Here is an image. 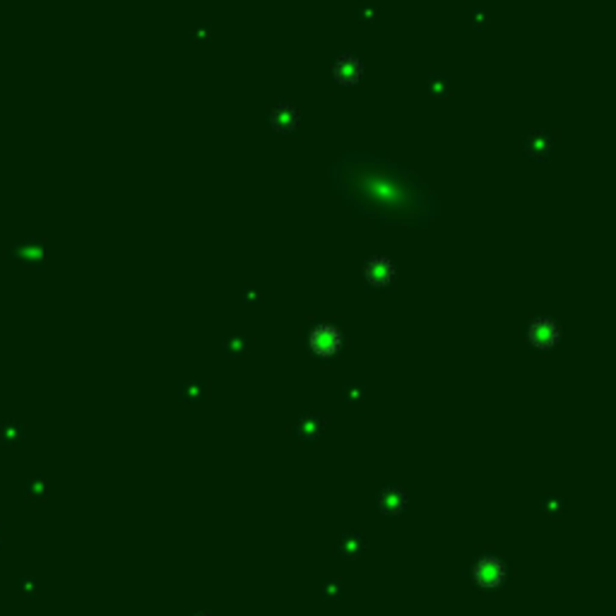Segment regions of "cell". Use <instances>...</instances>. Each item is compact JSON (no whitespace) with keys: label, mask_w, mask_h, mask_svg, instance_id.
Wrapping results in <instances>:
<instances>
[{"label":"cell","mask_w":616,"mask_h":616,"mask_svg":"<svg viewBox=\"0 0 616 616\" xmlns=\"http://www.w3.org/2000/svg\"><path fill=\"white\" fill-rule=\"evenodd\" d=\"M356 188L359 195L354 200H371L366 212L371 215L373 205L383 210V217H407L414 207V186H407L400 176L392 174L390 167H385V174L380 169H373L368 176H356Z\"/></svg>","instance_id":"6da1fadb"},{"label":"cell","mask_w":616,"mask_h":616,"mask_svg":"<svg viewBox=\"0 0 616 616\" xmlns=\"http://www.w3.org/2000/svg\"><path fill=\"white\" fill-rule=\"evenodd\" d=\"M344 344V335L332 322H318L308 332V349L320 359H332Z\"/></svg>","instance_id":"7a4b0ae2"},{"label":"cell","mask_w":616,"mask_h":616,"mask_svg":"<svg viewBox=\"0 0 616 616\" xmlns=\"http://www.w3.org/2000/svg\"><path fill=\"white\" fill-rule=\"evenodd\" d=\"M527 339L535 349H554L561 339V325L549 315H539L527 325Z\"/></svg>","instance_id":"3957f363"},{"label":"cell","mask_w":616,"mask_h":616,"mask_svg":"<svg viewBox=\"0 0 616 616\" xmlns=\"http://www.w3.org/2000/svg\"><path fill=\"white\" fill-rule=\"evenodd\" d=\"M363 282L375 289L392 286L395 282V262L390 255H371L363 262Z\"/></svg>","instance_id":"277c9868"},{"label":"cell","mask_w":616,"mask_h":616,"mask_svg":"<svg viewBox=\"0 0 616 616\" xmlns=\"http://www.w3.org/2000/svg\"><path fill=\"white\" fill-rule=\"evenodd\" d=\"M472 578L479 588L494 590L506 580V563L498 559V556H482V559L474 563Z\"/></svg>","instance_id":"5b68a950"},{"label":"cell","mask_w":616,"mask_h":616,"mask_svg":"<svg viewBox=\"0 0 616 616\" xmlns=\"http://www.w3.org/2000/svg\"><path fill=\"white\" fill-rule=\"evenodd\" d=\"M298 121H301V114H298V109L291 102H286V99H282V102L274 104L272 111L267 114L270 128H272L274 133H279V135L294 133L298 128Z\"/></svg>","instance_id":"8992f818"},{"label":"cell","mask_w":616,"mask_h":616,"mask_svg":"<svg viewBox=\"0 0 616 616\" xmlns=\"http://www.w3.org/2000/svg\"><path fill=\"white\" fill-rule=\"evenodd\" d=\"M361 75H363L361 58H356L351 54L337 56V61L332 63V78H335V82H339V85H344V87L356 85V82L361 80Z\"/></svg>","instance_id":"52a82bcc"},{"label":"cell","mask_w":616,"mask_h":616,"mask_svg":"<svg viewBox=\"0 0 616 616\" xmlns=\"http://www.w3.org/2000/svg\"><path fill=\"white\" fill-rule=\"evenodd\" d=\"M327 424H330V414H303L301 419L296 421L294 433H296L298 441L313 443L322 436V431H325Z\"/></svg>","instance_id":"ba28073f"},{"label":"cell","mask_w":616,"mask_h":616,"mask_svg":"<svg viewBox=\"0 0 616 616\" xmlns=\"http://www.w3.org/2000/svg\"><path fill=\"white\" fill-rule=\"evenodd\" d=\"M523 150L537 162L547 159V157L551 155V150H554V135H551L549 131H544V128H537V131L527 133V138L523 140Z\"/></svg>","instance_id":"9c48e42d"},{"label":"cell","mask_w":616,"mask_h":616,"mask_svg":"<svg viewBox=\"0 0 616 616\" xmlns=\"http://www.w3.org/2000/svg\"><path fill=\"white\" fill-rule=\"evenodd\" d=\"M368 547H371V542L363 535H359V532H344L337 542V554L347 561H356L366 554Z\"/></svg>","instance_id":"30bf717a"},{"label":"cell","mask_w":616,"mask_h":616,"mask_svg":"<svg viewBox=\"0 0 616 616\" xmlns=\"http://www.w3.org/2000/svg\"><path fill=\"white\" fill-rule=\"evenodd\" d=\"M378 508L385 515H400L407 508V491L400 486H385L378 494Z\"/></svg>","instance_id":"8fae6325"},{"label":"cell","mask_w":616,"mask_h":616,"mask_svg":"<svg viewBox=\"0 0 616 616\" xmlns=\"http://www.w3.org/2000/svg\"><path fill=\"white\" fill-rule=\"evenodd\" d=\"M250 347H253V342H250L248 337L231 335L224 344H222V356H227V359H238V356L248 354Z\"/></svg>","instance_id":"7c38bea8"},{"label":"cell","mask_w":616,"mask_h":616,"mask_svg":"<svg viewBox=\"0 0 616 616\" xmlns=\"http://www.w3.org/2000/svg\"><path fill=\"white\" fill-rule=\"evenodd\" d=\"M450 85H453V82L443 73H431L429 78H426V92H429L433 99L450 97Z\"/></svg>","instance_id":"4fadbf2b"},{"label":"cell","mask_w":616,"mask_h":616,"mask_svg":"<svg viewBox=\"0 0 616 616\" xmlns=\"http://www.w3.org/2000/svg\"><path fill=\"white\" fill-rule=\"evenodd\" d=\"M179 395L183 402H200L205 397V380H183L179 385Z\"/></svg>","instance_id":"5bb4252c"},{"label":"cell","mask_w":616,"mask_h":616,"mask_svg":"<svg viewBox=\"0 0 616 616\" xmlns=\"http://www.w3.org/2000/svg\"><path fill=\"white\" fill-rule=\"evenodd\" d=\"M539 506H542V513L547 515V518L556 520L563 513V498L559 494H547V496H542V503H539Z\"/></svg>","instance_id":"9a60e30c"},{"label":"cell","mask_w":616,"mask_h":616,"mask_svg":"<svg viewBox=\"0 0 616 616\" xmlns=\"http://www.w3.org/2000/svg\"><path fill=\"white\" fill-rule=\"evenodd\" d=\"M363 397H366V390H363L361 383H354V380H347L342 385V400L349 404H359Z\"/></svg>","instance_id":"2e32d148"},{"label":"cell","mask_w":616,"mask_h":616,"mask_svg":"<svg viewBox=\"0 0 616 616\" xmlns=\"http://www.w3.org/2000/svg\"><path fill=\"white\" fill-rule=\"evenodd\" d=\"M342 595H344V583L339 578H330L322 583V597H327V600H339Z\"/></svg>","instance_id":"e0dca14e"},{"label":"cell","mask_w":616,"mask_h":616,"mask_svg":"<svg viewBox=\"0 0 616 616\" xmlns=\"http://www.w3.org/2000/svg\"><path fill=\"white\" fill-rule=\"evenodd\" d=\"M375 17H378V8H375V3H371V0H361V3L356 5V20L359 22H373Z\"/></svg>","instance_id":"ac0fdd59"},{"label":"cell","mask_w":616,"mask_h":616,"mask_svg":"<svg viewBox=\"0 0 616 616\" xmlns=\"http://www.w3.org/2000/svg\"><path fill=\"white\" fill-rule=\"evenodd\" d=\"M191 39L198 41V44H207V41L212 39V29H210L207 22H200V25L191 32Z\"/></svg>","instance_id":"d6986e66"},{"label":"cell","mask_w":616,"mask_h":616,"mask_svg":"<svg viewBox=\"0 0 616 616\" xmlns=\"http://www.w3.org/2000/svg\"><path fill=\"white\" fill-rule=\"evenodd\" d=\"M262 301V291L258 289V286H250V284H246L243 286V303H260Z\"/></svg>","instance_id":"ffe728a7"},{"label":"cell","mask_w":616,"mask_h":616,"mask_svg":"<svg viewBox=\"0 0 616 616\" xmlns=\"http://www.w3.org/2000/svg\"><path fill=\"white\" fill-rule=\"evenodd\" d=\"M472 25L477 27V29H482L484 25H489V15H486V10H484V8H477V10H474V15H472Z\"/></svg>","instance_id":"44dd1931"},{"label":"cell","mask_w":616,"mask_h":616,"mask_svg":"<svg viewBox=\"0 0 616 616\" xmlns=\"http://www.w3.org/2000/svg\"><path fill=\"white\" fill-rule=\"evenodd\" d=\"M193 616H215V614H207V612H198V614H193Z\"/></svg>","instance_id":"7402d4cb"}]
</instances>
